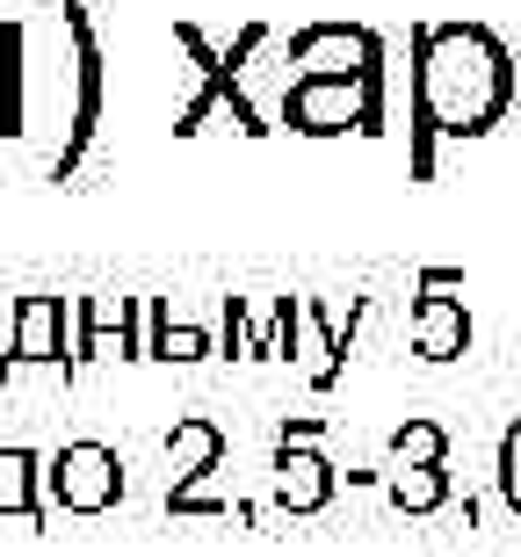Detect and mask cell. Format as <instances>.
<instances>
[{"mask_svg": "<svg viewBox=\"0 0 521 557\" xmlns=\"http://www.w3.org/2000/svg\"><path fill=\"white\" fill-rule=\"evenodd\" d=\"M420 102L442 131H485L507 102V59L500 44L479 37V29H449V37H427V59H420Z\"/></svg>", "mask_w": 521, "mask_h": 557, "instance_id": "1", "label": "cell"}, {"mask_svg": "<svg viewBox=\"0 0 521 557\" xmlns=\"http://www.w3.org/2000/svg\"><path fill=\"white\" fill-rule=\"evenodd\" d=\"M59 22H65V44H73V116H65V145L51 152V182H73L80 160L95 152V138H102L109 59H102V37H95V15L80 0H59Z\"/></svg>", "mask_w": 521, "mask_h": 557, "instance_id": "2", "label": "cell"}, {"mask_svg": "<svg viewBox=\"0 0 521 557\" xmlns=\"http://www.w3.org/2000/svg\"><path fill=\"white\" fill-rule=\"evenodd\" d=\"M124 456L109 442H65L51 463H44V507L59 515H109L124 499Z\"/></svg>", "mask_w": 521, "mask_h": 557, "instance_id": "3", "label": "cell"}, {"mask_svg": "<svg viewBox=\"0 0 521 557\" xmlns=\"http://www.w3.org/2000/svg\"><path fill=\"white\" fill-rule=\"evenodd\" d=\"M15 370H59L73 376V305L65 297H22L8 319V376Z\"/></svg>", "mask_w": 521, "mask_h": 557, "instance_id": "4", "label": "cell"}, {"mask_svg": "<svg viewBox=\"0 0 521 557\" xmlns=\"http://www.w3.org/2000/svg\"><path fill=\"white\" fill-rule=\"evenodd\" d=\"M95 355L146 362V297H80L73 305V370Z\"/></svg>", "mask_w": 521, "mask_h": 557, "instance_id": "5", "label": "cell"}, {"mask_svg": "<svg viewBox=\"0 0 521 557\" xmlns=\"http://www.w3.org/2000/svg\"><path fill=\"white\" fill-rule=\"evenodd\" d=\"M370 116V95H362V81H297L290 95H283V124L312 131V138H326V131H348Z\"/></svg>", "mask_w": 521, "mask_h": 557, "instance_id": "6", "label": "cell"}, {"mask_svg": "<svg viewBox=\"0 0 521 557\" xmlns=\"http://www.w3.org/2000/svg\"><path fill=\"white\" fill-rule=\"evenodd\" d=\"M370 37L362 29H305L297 37V81H370Z\"/></svg>", "mask_w": 521, "mask_h": 557, "instance_id": "7", "label": "cell"}, {"mask_svg": "<svg viewBox=\"0 0 521 557\" xmlns=\"http://www.w3.org/2000/svg\"><path fill=\"white\" fill-rule=\"evenodd\" d=\"M29 131V29L0 22V138Z\"/></svg>", "mask_w": 521, "mask_h": 557, "instance_id": "8", "label": "cell"}, {"mask_svg": "<svg viewBox=\"0 0 521 557\" xmlns=\"http://www.w3.org/2000/svg\"><path fill=\"white\" fill-rule=\"evenodd\" d=\"M218 456H225V434L210 428V420H174L168 428V463H174L168 493H196V485L218 471Z\"/></svg>", "mask_w": 521, "mask_h": 557, "instance_id": "9", "label": "cell"}, {"mask_svg": "<svg viewBox=\"0 0 521 557\" xmlns=\"http://www.w3.org/2000/svg\"><path fill=\"white\" fill-rule=\"evenodd\" d=\"M0 515H15L37 529L51 507H44V456L37 449H0Z\"/></svg>", "mask_w": 521, "mask_h": 557, "instance_id": "10", "label": "cell"}, {"mask_svg": "<svg viewBox=\"0 0 521 557\" xmlns=\"http://www.w3.org/2000/svg\"><path fill=\"white\" fill-rule=\"evenodd\" d=\"M275 471H283V507H312L319 499V463L312 456H283Z\"/></svg>", "mask_w": 521, "mask_h": 557, "instance_id": "11", "label": "cell"}, {"mask_svg": "<svg viewBox=\"0 0 521 557\" xmlns=\"http://www.w3.org/2000/svg\"><path fill=\"white\" fill-rule=\"evenodd\" d=\"M449 341H457V319H442V311H435V319H427V348H449Z\"/></svg>", "mask_w": 521, "mask_h": 557, "instance_id": "12", "label": "cell"}, {"mask_svg": "<svg viewBox=\"0 0 521 557\" xmlns=\"http://www.w3.org/2000/svg\"><path fill=\"white\" fill-rule=\"evenodd\" d=\"M514 493H521V442H514Z\"/></svg>", "mask_w": 521, "mask_h": 557, "instance_id": "13", "label": "cell"}]
</instances>
